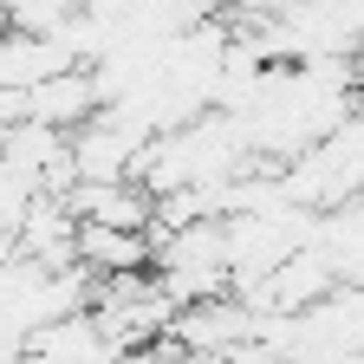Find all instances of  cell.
<instances>
[{
	"mask_svg": "<svg viewBox=\"0 0 364 364\" xmlns=\"http://www.w3.org/2000/svg\"><path fill=\"white\" fill-rule=\"evenodd\" d=\"M33 202H39V182L20 176L7 156H0V241H14V235H20V221H26Z\"/></svg>",
	"mask_w": 364,
	"mask_h": 364,
	"instance_id": "obj_1",
	"label": "cell"
}]
</instances>
